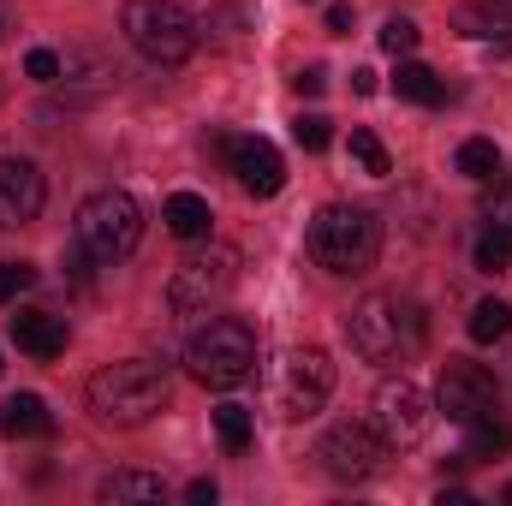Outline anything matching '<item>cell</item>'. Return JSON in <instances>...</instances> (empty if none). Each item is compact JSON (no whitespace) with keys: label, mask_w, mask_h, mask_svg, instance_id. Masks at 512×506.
Masks as SVG:
<instances>
[{"label":"cell","mask_w":512,"mask_h":506,"mask_svg":"<svg viewBox=\"0 0 512 506\" xmlns=\"http://www.w3.org/2000/svg\"><path fill=\"white\" fill-rule=\"evenodd\" d=\"M346 334H352V352H358L364 364H405V358L423 352L429 322H423V310H417L411 298H399V292H370V298L346 316Z\"/></svg>","instance_id":"6da1fadb"},{"label":"cell","mask_w":512,"mask_h":506,"mask_svg":"<svg viewBox=\"0 0 512 506\" xmlns=\"http://www.w3.org/2000/svg\"><path fill=\"white\" fill-rule=\"evenodd\" d=\"M304 245H310V262L328 274H370L382 256V221L364 203H328L316 209Z\"/></svg>","instance_id":"7a4b0ae2"},{"label":"cell","mask_w":512,"mask_h":506,"mask_svg":"<svg viewBox=\"0 0 512 506\" xmlns=\"http://www.w3.org/2000/svg\"><path fill=\"white\" fill-rule=\"evenodd\" d=\"M90 417L108 423V429H137L149 423L161 405H167V376L143 358H126V364H108L90 376Z\"/></svg>","instance_id":"3957f363"},{"label":"cell","mask_w":512,"mask_h":506,"mask_svg":"<svg viewBox=\"0 0 512 506\" xmlns=\"http://www.w3.org/2000/svg\"><path fill=\"white\" fill-rule=\"evenodd\" d=\"M120 30L149 66H185L197 54V12L185 0H126Z\"/></svg>","instance_id":"277c9868"},{"label":"cell","mask_w":512,"mask_h":506,"mask_svg":"<svg viewBox=\"0 0 512 506\" xmlns=\"http://www.w3.org/2000/svg\"><path fill=\"white\" fill-rule=\"evenodd\" d=\"M185 370L203 387H245L256 376V334L239 316H209L191 340H185Z\"/></svg>","instance_id":"5b68a950"},{"label":"cell","mask_w":512,"mask_h":506,"mask_svg":"<svg viewBox=\"0 0 512 506\" xmlns=\"http://www.w3.org/2000/svg\"><path fill=\"white\" fill-rule=\"evenodd\" d=\"M239 268H245V256L233 251V245H203V251H191L179 268H173V280H167V310L173 316H215L233 292H239Z\"/></svg>","instance_id":"8992f818"},{"label":"cell","mask_w":512,"mask_h":506,"mask_svg":"<svg viewBox=\"0 0 512 506\" xmlns=\"http://www.w3.org/2000/svg\"><path fill=\"white\" fill-rule=\"evenodd\" d=\"M137 245H143V209H137L131 191L108 185V191L84 197V209H78V251L90 262H126Z\"/></svg>","instance_id":"52a82bcc"},{"label":"cell","mask_w":512,"mask_h":506,"mask_svg":"<svg viewBox=\"0 0 512 506\" xmlns=\"http://www.w3.org/2000/svg\"><path fill=\"white\" fill-rule=\"evenodd\" d=\"M328 393H334V358L322 346H292L274 364V405H280V417L304 423V417H316L328 405Z\"/></svg>","instance_id":"ba28073f"},{"label":"cell","mask_w":512,"mask_h":506,"mask_svg":"<svg viewBox=\"0 0 512 506\" xmlns=\"http://www.w3.org/2000/svg\"><path fill=\"white\" fill-rule=\"evenodd\" d=\"M370 423H376V435H382L393 453H405V447H417V441L429 435L435 405H429V393L411 376H393V381H382L376 399H370Z\"/></svg>","instance_id":"9c48e42d"},{"label":"cell","mask_w":512,"mask_h":506,"mask_svg":"<svg viewBox=\"0 0 512 506\" xmlns=\"http://www.w3.org/2000/svg\"><path fill=\"white\" fill-rule=\"evenodd\" d=\"M387 447L376 435V423H334L322 441H316V465L334 477V483H370L387 465Z\"/></svg>","instance_id":"30bf717a"},{"label":"cell","mask_w":512,"mask_h":506,"mask_svg":"<svg viewBox=\"0 0 512 506\" xmlns=\"http://www.w3.org/2000/svg\"><path fill=\"white\" fill-rule=\"evenodd\" d=\"M209 149L227 161V173L251 191V197H280L286 191V161H280V149L268 143V137H209Z\"/></svg>","instance_id":"8fae6325"},{"label":"cell","mask_w":512,"mask_h":506,"mask_svg":"<svg viewBox=\"0 0 512 506\" xmlns=\"http://www.w3.org/2000/svg\"><path fill=\"white\" fill-rule=\"evenodd\" d=\"M435 411H447L453 423H477L495 411V376L471 358H447L435 381Z\"/></svg>","instance_id":"7c38bea8"},{"label":"cell","mask_w":512,"mask_h":506,"mask_svg":"<svg viewBox=\"0 0 512 506\" xmlns=\"http://www.w3.org/2000/svg\"><path fill=\"white\" fill-rule=\"evenodd\" d=\"M42 203H48L42 167L24 161V155H6V161H0V227H6V233L30 227V221L42 215Z\"/></svg>","instance_id":"4fadbf2b"},{"label":"cell","mask_w":512,"mask_h":506,"mask_svg":"<svg viewBox=\"0 0 512 506\" xmlns=\"http://www.w3.org/2000/svg\"><path fill=\"white\" fill-rule=\"evenodd\" d=\"M66 340H72V328H66V316H54V310H18V316H12V346L30 352L36 364L60 358Z\"/></svg>","instance_id":"5bb4252c"},{"label":"cell","mask_w":512,"mask_h":506,"mask_svg":"<svg viewBox=\"0 0 512 506\" xmlns=\"http://www.w3.org/2000/svg\"><path fill=\"white\" fill-rule=\"evenodd\" d=\"M0 435L6 441H48L54 435V411L36 399V393H12L0 405Z\"/></svg>","instance_id":"9a60e30c"},{"label":"cell","mask_w":512,"mask_h":506,"mask_svg":"<svg viewBox=\"0 0 512 506\" xmlns=\"http://www.w3.org/2000/svg\"><path fill=\"white\" fill-rule=\"evenodd\" d=\"M161 221H167L173 239H209L215 209H209V197H197V191H173V197L161 203Z\"/></svg>","instance_id":"2e32d148"},{"label":"cell","mask_w":512,"mask_h":506,"mask_svg":"<svg viewBox=\"0 0 512 506\" xmlns=\"http://www.w3.org/2000/svg\"><path fill=\"white\" fill-rule=\"evenodd\" d=\"M453 24H459V36H512V0H471V6H459L453 12Z\"/></svg>","instance_id":"e0dca14e"},{"label":"cell","mask_w":512,"mask_h":506,"mask_svg":"<svg viewBox=\"0 0 512 506\" xmlns=\"http://www.w3.org/2000/svg\"><path fill=\"white\" fill-rule=\"evenodd\" d=\"M393 96H399V102H417V108H435V102L447 96V84H441V72H429L423 60H399Z\"/></svg>","instance_id":"ac0fdd59"},{"label":"cell","mask_w":512,"mask_h":506,"mask_svg":"<svg viewBox=\"0 0 512 506\" xmlns=\"http://www.w3.org/2000/svg\"><path fill=\"white\" fill-rule=\"evenodd\" d=\"M465 429H471L465 459H501V453H512V423H501L495 411H489V417H477V423H465Z\"/></svg>","instance_id":"d6986e66"},{"label":"cell","mask_w":512,"mask_h":506,"mask_svg":"<svg viewBox=\"0 0 512 506\" xmlns=\"http://www.w3.org/2000/svg\"><path fill=\"white\" fill-rule=\"evenodd\" d=\"M453 167H459L465 179L489 185V179H501V149H495L489 137H465V143H459V155H453Z\"/></svg>","instance_id":"ffe728a7"},{"label":"cell","mask_w":512,"mask_h":506,"mask_svg":"<svg viewBox=\"0 0 512 506\" xmlns=\"http://www.w3.org/2000/svg\"><path fill=\"white\" fill-rule=\"evenodd\" d=\"M102 501H161V477L155 471H114V477H102V489H96Z\"/></svg>","instance_id":"44dd1931"},{"label":"cell","mask_w":512,"mask_h":506,"mask_svg":"<svg viewBox=\"0 0 512 506\" xmlns=\"http://www.w3.org/2000/svg\"><path fill=\"white\" fill-rule=\"evenodd\" d=\"M512 334V304L507 298H483L477 310H471V340L477 346H495V340H507Z\"/></svg>","instance_id":"7402d4cb"},{"label":"cell","mask_w":512,"mask_h":506,"mask_svg":"<svg viewBox=\"0 0 512 506\" xmlns=\"http://www.w3.org/2000/svg\"><path fill=\"white\" fill-rule=\"evenodd\" d=\"M215 435H221V447L239 459L245 447L256 441V423H251V411L245 405H215Z\"/></svg>","instance_id":"603a6c76"},{"label":"cell","mask_w":512,"mask_h":506,"mask_svg":"<svg viewBox=\"0 0 512 506\" xmlns=\"http://www.w3.org/2000/svg\"><path fill=\"white\" fill-rule=\"evenodd\" d=\"M352 161H358L370 179H387V173H393V155H387V143L370 126H352Z\"/></svg>","instance_id":"cb8c5ba5"},{"label":"cell","mask_w":512,"mask_h":506,"mask_svg":"<svg viewBox=\"0 0 512 506\" xmlns=\"http://www.w3.org/2000/svg\"><path fill=\"white\" fill-rule=\"evenodd\" d=\"M483 233H495V239L512 245V185H501V191L483 203Z\"/></svg>","instance_id":"d4e9b609"},{"label":"cell","mask_w":512,"mask_h":506,"mask_svg":"<svg viewBox=\"0 0 512 506\" xmlns=\"http://www.w3.org/2000/svg\"><path fill=\"white\" fill-rule=\"evenodd\" d=\"M60 72H66V60H60L54 48H30V54H24V78H30V84H60Z\"/></svg>","instance_id":"484cf974"},{"label":"cell","mask_w":512,"mask_h":506,"mask_svg":"<svg viewBox=\"0 0 512 506\" xmlns=\"http://www.w3.org/2000/svg\"><path fill=\"white\" fill-rule=\"evenodd\" d=\"M382 48H387V54H393V60H405V54L417 48V24L393 12V18H387V24H382Z\"/></svg>","instance_id":"4316f807"},{"label":"cell","mask_w":512,"mask_h":506,"mask_svg":"<svg viewBox=\"0 0 512 506\" xmlns=\"http://www.w3.org/2000/svg\"><path fill=\"white\" fill-rule=\"evenodd\" d=\"M292 137H298V149H310V155H322V149L334 143V131H328V120H322V114H298Z\"/></svg>","instance_id":"83f0119b"},{"label":"cell","mask_w":512,"mask_h":506,"mask_svg":"<svg viewBox=\"0 0 512 506\" xmlns=\"http://www.w3.org/2000/svg\"><path fill=\"white\" fill-rule=\"evenodd\" d=\"M477 268H483V274H507L512 268V245L507 239H495V233H483V239H477Z\"/></svg>","instance_id":"f1b7e54d"},{"label":"cell","mask_w":512,"mask_h":506,"mask_svg":"<svg viewBox=\"0 0 512 506\" xmlns=\"http://www.w3.org/2000/svg\"><path fill=\"white\" fill-rule=\"evenodd\" d=\"M36 286V268L30 262H0V304H12L18 292H30Z\"/></svg>","instance_id":"f546056e"},{"label":"cell","mask_w":512,"mask_h":506,"mask_svg":"<svg viewBox=\"0 0 512 506\" xmlns=\"http://www.w3.org/2000/svg\"><path fill=\"white\" fill-rule=\"evenodd\" d=\"M292 90H298V96H322V90H328V72H322V66H304V72H292Z\"/></svg>","instance_id":"4dcf8cb0"},{"label":"cell","mask_w":512,"mask_h":506,"mask_svg":"<svg viewBox=\"0 0 512 506\" xmlns=\"http://www.w3.org/2000/svg\"><path fill=\"white\" fill-rule=\"evenodd\" d=\"M215 495H221V489H215L209 477H197V483L185 489V501H191V506H215Z\"/></svg>","instance_id":"1f68e13d"},{"label":"cell","mask_w":512,"mask_h":506,"mask_svg":"<svg viewBox=\"0 0 512 506\" xmlns=\"http://www.w3.org/2000/svg\"><path fill=\"white\" fill-rule=\"evenodd\" d=\"M328 30L346 36V30H352V6H328Z\"/></svg>","instance_id":"d6a6232c"},{"label":"cell","mask_w":512,"mask_h":506,"mask_svg":"<svg viewBox=\"0 0 512 506\" xmlns=\"http://www.w3.org/2000/svg\"><path fill=\"white\" fill-rule=\"evenodd\" d=\"M352 90H358V96H376V72H370V66H358V72H352Z\"/></svg>","instance_id":"836d02e7"},{"label":"cell","mask_w":512,"mask_h":506,"mask_svg":"<svg viewBox=\"0 0 512 506\" xmlns=\"http://www.w3.org/2000/svg\"><path fill=\"white\" fill-rule=\"evenodd\" d=\"M501 501H507V506H512V483H507V489H501Z\"/></svg>","instance_id":"e575fe53"},{"label":"cell","mask_w":512,"mask_h":506,"mask_svg":"<svg viewBox=\"0 0 512 506\" xmlns=\"http://www.w3.org/2000/svg\"><path fill=\"white\" fill-rule=\"evenodd\" d=\"M0 370H6V364H0Z\"/></svg>","instance_id":"d590c367"}]
</instances>
